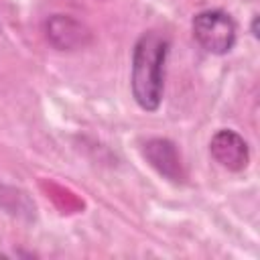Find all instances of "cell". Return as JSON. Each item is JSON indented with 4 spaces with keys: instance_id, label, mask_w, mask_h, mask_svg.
Listing matches in <instances>:
<instances>
[{
    "instance_id": "obj_4",
    "label": "cell",
    "mask_w": 260,
    "mask_h": 260,
    "mask_svg": "<svg viewBox=\"0 0 260 260\" xmlns=\"http://www.w3.org/2000/svg\"><path fill=\"white\" fill-rule=\"evenodd\" d=\"M47 39L59 51H73L85 47L91 35L85 28V24H81L73 16L55 14L47 20Z\"/></svg>"
},
{
    "instance_id": "obj_5",
    "label": "cell",
    "mask_w": 260,
    "mask_h": 260,
    "mask_svg": "<svg viewBox=\"0 0 260 260\" xmlns=\"http://www.w3.org/2000/svg\"><path fill=\"white\" fill-rule=\"evenodd\" d=\"M144 156L162 177L171 181H183V162L177 146L167 138H150L144 144Z\"/></svg>"
},
{
    "instance_id": "obj_1",
    "label": "cell",
    "mask_w": 260,
    "mask_h": 260,
    "mask_svg": "<svg viewBox=\"0 0 260 260\" xmlns=\"http://www.w3.org/2000/svg\"><path fill=\"white\" fill-rule=\"evenodd\" d=\"M169 53V41L154 30L144 32L132 53L130 85L136 104L144 112H156L165 89V59Z\"/></svg>"
},
{
    "instance_id": "obj_3",
    "label": "cell",
    "mask_w": 260,
    "mask_h": 260,
    "mask_svg": "<svg viewBox=\"0 0 260 260\" xmlns=\"http://www.w3.org/2000/svg\"><path fill=\"white\" fill-rule=\"evenodd\" d=\"M209 152L228 171H244L250 162L248 142L234 130H217L209 142Z\"/></svg>"
},
{
    "instance_id": "obj_2",
    "label": "cell",
    "mask_w": 260,
    "mask_h": 260,
    "mask_svg": "<svg viewBox=\"0 0 260 260\" xmlns=\"http://www.w3.org/2000/svg\"><path fill=\"white\" fill-rule=\"evenodd\" d=\"M193 39L213 55L230 53L236 45L238 28L234 18L223 10H203L191 22Z\"/></svg>"
},
{
    "instance_id": "obj_6",
    "label": "cell",
    "mask_w": 260,
    "mask_h": 260,
    "mask_svg": "<svg viewBox=\"0 0 260 260\" xmlns=\"http://www.w3.org/2000/svg\"><path fill=\"white\" fill-rule=\"evenodd\" d=\"M252 35L258 37V16H254V20H252Z\"/></svg>"
}]
</instances>
